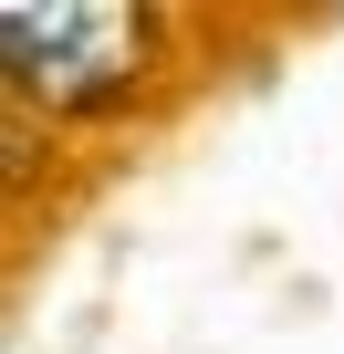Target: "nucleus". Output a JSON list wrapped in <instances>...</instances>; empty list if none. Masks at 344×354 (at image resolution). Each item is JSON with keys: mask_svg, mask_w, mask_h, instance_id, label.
I'll return each mask as SVG.
<instances>
[{"mask_svg": "<svg viewBox=\"0 0 344 354\" xmlns=\"http://www.w3.org/2000/svg\"><path fill=\"white\" fill-rule=\"evenodd\" d=\"M156 63V21L136 0H63V11H0V73L11 94H32L42 115H105L146 84Z\"/></svg>", "mask_w": 344, "mask_h": 354, "instance_id": "nucleus-1", "label": "nucleus"}]
</instances>
